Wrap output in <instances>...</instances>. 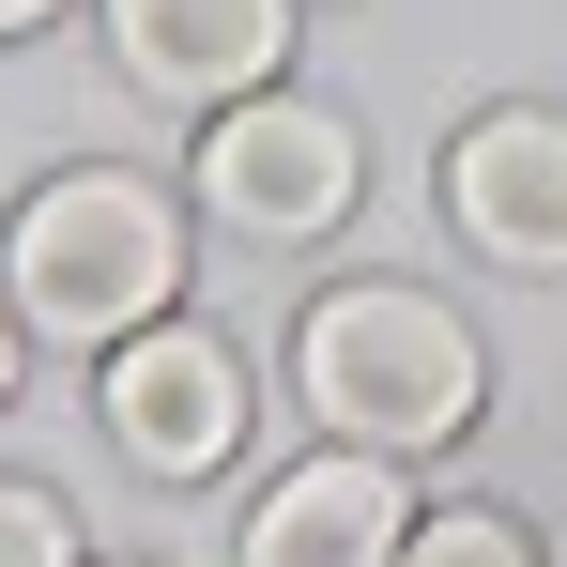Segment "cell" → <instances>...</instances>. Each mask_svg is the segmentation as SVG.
Masks as SVG:
<instances>
[{
    "label": "cell",
    "mask_w": 567,
    "mask_h": 567,
    "mask_svg": "<svg viewBox=\"0 0 567 567\" xmlns=\"http://www.w3.org/2000/svg\"><path fill=\"white\" fill-rule=\"evenodd\" d=\"M0 291H16V322L47 353H123L185 291V215H169V185H138V169H62V185L16 199Z\"/></svg>",
    "instance_id": "6da1fadb"
},
{
    "label": "cell",
    "mask_w": 567,
    "mask_h": 567,
    "mask_svg": "<svg viewBox=\"0 0 567 567\" xmlns=\"http://www.w3.org/2000/svg\"><path fill=\"white\" fill-rule=\"evenodd\" d=\"M291 383H307V414H322L338 445H369V461H430V445H461L475 399H491L461 307H430L414 277L322 291V307L291 322Z\"/></svg>",
    "instance_id": "7a4b0ae2"
},
{
    "label": "cell",
    "mask_w": 567,
    "mask_h": 567,
    "mask_svg": "<svg viewBox=\"0 0 567 567\" xmlns=\"http://www.w3.org/2000/svg\"><path fill=\"white\" fill-rule=\"evenodd\" d=\"M199 215L246 246H322L353 215V123L307 93H246L199 123Z\"/></svg>",
    "instance_id": "3957f363"
},
{
    "label": "cell",
    "mask_w": 567,
    "mask_h": 567,
    "mask_svg": "<svg viewBox=\"0 0 567 567\" xmlns=\"http://www.w3.org/2000/svg\"><path fill=\"white\" fill-rule=\"evenodd\" d=\"M93 399H107V445L138 475H169V491L246 445V369H230V338H199V322H138Z\"/></svg>",
    "instance_id": "277c9868"
},
{
    "label": "cell",
    "mask_w": 567,
    "mask_h": 567,
    "mask_svg": "<svg viewBox=\"0 0 567 567\" xmlns=\"http://www.w3.org/2000/svg\"><path fill=\"white\" fill-rule=\"evenodd\" d=\"M445 215L475 261L506 277H567V107H475L445 154Z\"/></svg>",
    "instance_id": "5b68a950"
},
{
    "label": "cell",
    "mask_w": 567,
    "mask_h": 567,
    "mask_svg": "<svg viewBox=\"0 0 567 567\" xmlns=\"http://www.w3.org/2000/svg\"><path fill=\"white\" fill-rule=\"evenodd\" d=\"M107 62L138 78L154 107H246V93H277V62H291V0H107Z\"/></svg>",
    "instance_id": "8992f818"
},
{
    "label": "cell",
    "mask_w": 567,
    "mask_h": 567,
    "mask_svg": "<svg viewBox=\"0 0 567 567\" xmlns=\"http://www.w3.org/2000/svg\"><path fill=\"white\" fill-rule=\"evenodd\" d=\"M399 537H414V491L369 445H322L246 506V567H399Z\"/></svg>",
    "instance_id": "52a82bcc"
},
{
    "label": "cell",
    "mask_w": 567,
    "mask_h": 567,
    "mask_svg": "<svg viewBox=\"0 0 567 567\" xmlns=\"http://www.w3.org/2000/svg\"><path fill=\"white\" fill-rule=\"evenodd\" d=\"M399 567H537V537H522L506 506H430V522L399 537Z\"/></svg>",
    "instance_id": "ba28073f"
},
{
    "label": "cell",
    "mask_w": 567,
    "mask_h": 567,
    "mask_svg": "<svg viewBox=\"0 0 567 567\" xmlns=\"http://www.w3.org/2000/svg\"><path fill=\"white\" fill-rule=\"evenodd\" d=\"M0 567H78V522H62V491L0 475Z\"/></svg>",
    "instance_id": "9c48e42d"
},
{
    "label": "cell",
    "mask_w": 567,
    "mask_h": 567,
    "mask_svg": "<svg viewBox=\"0 0 567 567\" xmlns=\"http://www.w3.org/2000/svg\"><path fill=\"white\" fill-rule=\"evenodd\" d=\"M16 353H31V322H16V291H0V399H16Z\"/></svg>",
    "instance_id": "30bf717a"
},
{
    "label": "cell",
    "mask_w": 567,
    "mask_h": 567,
    "mask_svg": "<svg viewBox=\"0 0 567 567\" xmlns=\"http://www.w3.org/2000/svg\"><path fill=\"white\" fill-rule=\"evenodd\" d=\"M47 16H62V0H0V47H16V31H47Z\"/></svg>",
    "instance_id": "8fae6325"
}]
</instances>
